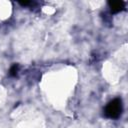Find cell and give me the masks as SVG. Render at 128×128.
Returning a JSON list of instances; mask_svg holds the SVG:
<instances>
[{"mask_svg": "<svg viewBox=\"0 0 128 128\" xmlns=\"http://www.w3.org/2000/svg\"><path fill=\"white\" fill-rule=\"evenodd\" d=\"M122 111V105H121V101L119 99H115L113 101H111L105 110V113L108 117L110 118H116L120 115Z\"/></svg>", "mask_w": 128, "mask_h": 128, "instance_id": "obj_1", "label": "cell"}]
</instances>
